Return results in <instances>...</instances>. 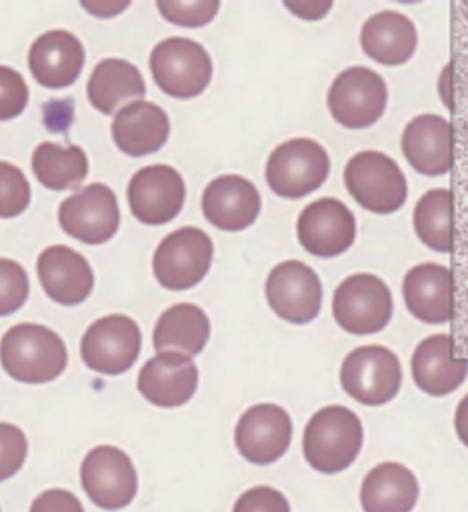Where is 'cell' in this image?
<instances>
[{
    "label": "cell",
    "mask_w": 468,
    "mask_h": 512,
    "mask_svg": "<svg viewBox=\"0 0 468 512\" xmlns=\"http://www.w3.org/2000/svg\"><path fill=\"white\" fill-rule=\"evenodd\" d=\"M0 362L14 380L46 384L68 366V350L61 337L46 326H13L0 341Z\"/></svg>",
    "instance_id": "obj_1"
},
{
    "label": "cell",
    "mask_w": 468,
    "mask_h": 512,
    "mask_svg": "<svg viewBox=\"0 0 468 512\" xmlns=\"http://www.w3.org/2000/svg\"><path fill=\"white\" fill-rule=\"evenodd\" d=\"M363 444L362 422L354 411L329 406L318 411L304 432V455L312 469L340 473L358 458Z\"/></svg>",
    "instance_id": "obj_2"
},
{
    "label": "cell",
    "mask_w": 468,
    "mask_h": 512,
    "mask_svg": "<svg viewBox=\"0 0 468 512\" xmlns=\"http://www.w3.org/2000/svg\"><path fill=\"white\" fill-rule=\"evenodd\" d=\"M345 185L352 198L375 214H392L406 203L408 185L399 165L378 151H363L348 162Z\"/></svg>",
    "instance_id": "obj_3"
},
{
    "label": "cell",
    "mask_w": 468,
    "mask_h": 512,
    "mask_svg": "<svg viewBox=\"0 0 468 512\" xmlns=\"http://www.w3.org/2000/svg\"><path fill=\"white\" fill-rule=\"evenodd\" d=\"M152 77L166 95L177 99L202 95L213 77V62L202 44L185 37H170L154 48Z\"/></svg>",
    "instance_id": "obj_4"
},
{
    "label": "cell",
    "mask_w": 468,
    "mask_h": 512,
    "mask_svg": "<svg viewBox=\"0 0 468 512\" xmlns=\"http://www.w3.org/2000/svg\"><path fill=\"white\" fill-rule=\"evenodd\" d=\"M329 172V155L321 144L310 139H293L270 155L266 180L274 194L299 199L317 191Z\"/></svg>",
    "instance_id": "obj_5"
},
{
    "label": "cell",
    "mask_w": 468,
    "mask_h": 512,
    "mask_svg": "<svg viewBox=\"0 0 468 512\" xmlns=\"http://www.w3.org/2000/svg\"><path fill=\"white\" fill-rule=\"evenodd\" d=\"M403 373L395 352L382 345L352 351L341 367V385L364 406H382L400 391Z\"/></svg>",
    "instance_id": "obj_6"
},
{
    "label": "cell",
    "mask_w": 468,
    "mask_h": 512,
    "mask_svg": "<svg viewBox=\"0 0 468 512\" xmlns=\"http://www.w3.org/2000/svg\"><path fill=\"white\" fill-rule=\"evenodd\" d=\"M393 299L388 285L373 274H355L334 292L333 315L352 335H373L389 324Z\"/></svg>",
    "instance_id": "obj_7"
},
{
    "label": "cell",
    "mask_w": 468,
    "mask_h": 512,
    "mask_svg": "<svg viewBox=\"0 0 468 512\" xmlns=\"http://www.w3.org/2000/svg\"><path fill=\"white\" fill-rule=\"evenodd\" d=\"M213 241L198 228H181L163 239L154 255L158 283L170 291L198 285L213 262Z\"/></svg>",
    "instance_id": "obj_8"
},
{
    "label": "cell",
    "mask_w": 468,
    "mask_h": 512,
    "mask_svg": "<svg viewBox=\"0 0 468 512\" xmlns=\"http://www.w3.org/2000/svg\"><path fill=\"white\" fill-rule=\"evenodd\" d=\"M388 88L380 74L355 66L338 74L328 95L334 120L348 129H364L385 113Z\"/></svg>",
    "instance_id": "obj_9"
},
{
    "label": "cell",
    "mask_w": 468,
    "mask_h": 512,
    "mask_svg": "<svg viewBox=\"0 0 468 512\" xmlns=\"http://www.w3.org/2000/svg\"><path fill=\"white\" fill-rule=\"evenodd\" d=\"M141 350V332L132 318L109 315L98 319L81 340L85 365L106 376H118L135 365Z\"/></svg>",
    "instance_id": "obj_10"
},
{
    "label": "cell",
    "mask_w": 468,
    "mask_h": 512,
    "mask_svg": "<svg viewBox=\"0 0 468 512\" xmlns=\"http://www.w3.org/2000/svg\"><path fill=\"white\" fill-rule=\"evenodd\" d=\"M81 484L96 506L109 511L121 510L136 497V469L120 448L100 445L85 456Z\"/></svg>",
    "instance_id": "obj_11"
},
{
    "label": "cell",
    "mask_w": 468,
    "mask_h": 512,
    "mask_svg": "<svg viewBox=\"0 0 468 512\" xmlns=\"http://www.w3.org/2000/svg\"><path fill=\"white\" fill-rule=\"evenodd\" d=\"M62 229L89 246L113 239L120 228L117 196L104 184H92L62 202L58 213Z\"/></svg>",
    "instance_id": "obj_12"
},
{
    "label": "cell",
    "mask_w": 468,
    "mask_h": 512,
    "mask_svg": "<svg viewBox=\"0 0 468 512\" xmlns=\"http://www.w3.org/2000/svg\"><path fill=\"white\" fill-rule=\"evenodd\" d=\"M266 296L278 317L303 325L317 318L321 310L322 284L311 267L299 261H288L271 270Z\"/></svg>",
    "instance_id": "obj_13"
},
{
    "label": "cell",
    "mask_w": 468,
    "mask_h": 512,
    "mask_svg": "<svg viewBox=\"0 0 468 512\" xmlns=\"http://www.w3.org/2000/svg\"><path fill=\"white\" fill-rule=\"evenodd\" d=\"M128 200L137 220L146 225H165L184 206L185 183L172 166H147L130 180Z\"/></svg>",
    "instance_id": "obj_14"
},
{
    "label": "cell",
    "mask_w": 468,
    "mask_h": 512,
    "mask_svg": "<svg viewBox=\"0 0 468 512\" xmlns=\"http://www.w3.org/2000/svg\"><path fill=\"white\" fill-rule=\"evenodd\" d=\"M292 421L276 404H258L245 411L237 424V450L248 462L269 465L288 451L292 440Z\"/></svg>",
    "instance_id": "obj_15"
},
{
    "label": "cell",
    "mask_w": 468,
    "mask_h": 512,
    "mask_svg": "<svg viewBox=\"0 0 468 512\" xmlns=\"http://www.w3.org/2000/svg\"><path fill=\"white\" fill-rule=\"evenodd\" d=\"M297 236L304 250L321 258L343 254L354 244L356 221L352 211L333 198L311 203L297 221Z\"/></svg>",
    "instance_id": "obj_16"
},
{
    "label": "cell",
    "mask_w": 468,
    "mask_h": 512,
    "mask_svg": "<svg viewBox=\"0 0 468 512\" xmlns=\"http://www.w3.org/2000/svg\"><path fill=\"white\" fill-rule=\"evenodd\" d=\"M401 150L416 172L444 176L453 166L451 122L441 115H419L404 129Z\"/></svg>",
    "instance_id": "obj_17"
},
{
    "label": "cell",
    "mask_w": 468,
    "mask_h": 512,
    "mask_svg": "<svg viewBox=\"0 0 468 512\" xmlns=\"http://www.w3.org/2000/svg\"><path fill=\"white\" fill-rule=\"evenodd\" d=\"M262 200L258 189L241 176L215 178L204 189L202 209L204 217L215 228L239 232L251 226L258 218Z\"/></svg>",
    "instance_id": "obj_18"
},
{
    "label": "cell",
    "mask_w": 468,
    "mask_h": 512,
    "mask_svg": "<svg viewBox=\"0 0 468 512\" xmlns=\"http://www.w3.org/2000/svg\"><path fill=\"white\" fill-rule=\"evenodd\" d=\"M199 371L192 358L161 352L140 371L137 387L148 402L158 407L182 406L198 389Z\"/></svg>",
    "instance_id": "obj_19"
},
{
    "label": "cell",
    "mask_w": 468,
    "mask_h": 512,
    "mask_svg": "<svg viewBox=\"0 0 468 512\" xmlns=\"http://www.w3.org/2000/svg\"><path fill=\"white\" fill-rule=\"evenodd\" d=\"M37 274L47 295L63 306L83 303L95 285L87 259L65 246L46 248L37 259Z\"/></svg>",
    "instance_id": "obj_20"
},
{
    "label": "cell",
    "mask_w": 468,
    "mask_h": 512,
    "mask_svg": "<svg viewBox=\"0 0 468 512\" xmlns=\"http://www.w3.org/2000/svg\"><path fill=\"white\" fill-rule=\"evenodd\" d=\"M84 62L83 44L68 31L44 33L29 51V69L46 88L61 89L76 83Z\"/></svg>",
    "instance_id": "obj_21"
},
{
    "label": "cell",
    "mask_w": 468,
    "mask_h": 512,
    "mask_svg": "<svg viewBox=\"0 0 468 512\" xmlns=\"http://www.w3.org/2000/svg\"><path fill=\"white\" fill-rule=\"evenodd\" d=\"M407 309L426 324H447L453 317V273L437 263L415 266L404 278Z\"/></svg>",
    "instance_id": "obj_22"
},
{
    "label": "cell",
    "mask_w": 468,
    "mask_h": 512,
    "mask_svg": "<svg viewBox=\"0 0 468 512\" xmlns=\"http://www.w3.org/2000/svg\"><path fill=\"white\" fill-rule=\"evenodd\" d=\"M412 377L427 395L447 396L463 384L468 374V361L453 358L451 335L427 337L416 347L411 362Z\"/></svg>",
    "instance_id": "obj_23"
},
{
    "label": "cell",
    "mask_w": 468,
    "mask_h": 512,
    "mask_svg": "<svg viewBox=\"0 0 468 512\" xmlns=\"http://www.w3.org/2000/svg\"><path fill=\"white\" fill-rule=\"evenodd\" d=\"M113 139L130 157L154 154L169 139L170 122L166 111L146 100H135L115 115Z\"/></svg>",
    "instance_id": "obj_24"
},
{
    "label": "cell",
    "mask_w": 468,
    "mask_h": 512,
    "mask_svg": "<svg viewBox=\"0 0 468 512\" xmlns=\"http://www.w3.org/2000/svg\"><path fill=\"white\" fill-rule=\"evenodd\" d=\"M364 53L386 66L403 65L415 54L418 35L414 22L397 11L385 10L369 18L360 33Z\"/></svg>",
    "instance_id": "obj_25"
},
{
    "label": "cell",
    "mask_w": 468,
    "mask_h": 512,
    "mask_svg": "<svg viewBox=\"0 0 468 512\" xmlns=\"http://www.w3.org/2000/svg\"><path fill=\"white\" fill-rule=\"evenodd\" d=\"M419 497L414 473L400 463H382L364 478L360 502L364 512H411Z\"/></svg>",
    "instance_id": "obj_26"
},
{
    "label": "cell",
    "mask_w": 468,
    "mask_h": 512,
    "mask_svg": "<svg viewBox=\"0 0 468 512\" xmlns=\"http://www.w3.org/2000/svg\"><path fill=\"white\" fill-rule=\"evenodd\" d=\"M210 339V321L195 304L181 303L170 307L158 319L154 330L156 351L173 352L193 358Z\"/></svg>",
    "instance_id": "obj_27"
},
{
    "label": "cell",
    "mask_w": 468,
    "mask_h": 512,
    "mask_svg": "<svg viewBox=\"0 0 468 512\" xmlns=\"http://www.w3.org/2000/svg\"><path fill=\"white\" fill-rule=\"evenodd\" d=\"M88 99L100 113L111 115L124 103L146 95L140 70L124 59H104L88 81Z\"/></svg>",
    "instance_id": "obj_28"
},
{
    "label": "cell",
    "mask_w": 468,
    "mask_h": 512,
    "mask_svg": "<svg viewBox=\"0 0 468 512\" xmlns=\"http://www.w3.org/2000/svg\"><path fill=\"white\" fill-rule=\"evenodd\" d=\"M37 180L52 191L77 188L88 174V159L83 148H63L57 143H42L32 157Z\"/></svg>",
    "instance_id": "obj_29"
},
{
    "label": "cell",
    "mask_w": 468,
    "mask_h": 512,
    "mask_svg": "<svg viewBox=\"0 0 468 512\" xmlns=\"http://www.w3.org/2000/svg\"><path fill=\"white\" fill-rule=\"evenodd\" d=\"M453 194L451 189H432L419 199L414 211L416 235L430 250H453Z\"/></svg>",
    "instance_id": "obj_30"
},
{
    "label": "cell",
    "mask_w": 468,
    "mask_h": 512,
    "mask_svg": "<svg viewBox=\"0 0 468 512\" xmlns=\"http://www.w3.org/2000/svg\"><path fill=\"white\" fill-rule=\"evenodd\" d=\"M31 202V185L17 166L0 162V218L18 217Z\"/></svg>",
    "instance_id": "obj_31"
},
{
    "label": "cell",
    "mask_w": 468,
    "mask_h": 512,
    "mask_svg": "<svg viewBox=\"0 0 468 512\" xmlns=\"http://www.w3.org/2000/svg\"><path fill=\"white\" fill-rule=\"evenodd\" d=\"M29 296V277L20 263L0 259V317L16 313Z\"/></svg>",
    "instance_id": "obj_32"
},
{
    "label": "cell",
    "mask_w": 468,
    "mask_h": 512,
    "mask_svg": "<svg viewBox=\"0 0 468 512\" xmlns=\"http://www.w3.org/2000/svg\"><path fill=\"white\" fill-rule=\"evenodd\" d=\"M28 455V440L18 426L0 422V482L16 476Z\"/></svg>",
    "instance_id": "obj_33"
},
{
    "label": "cell",
    "mask_w": 468,
    "mask_h": 512,
    "mask_svg": "<svg viewBox=\"0 0 468 512\" xmlns=\"http://www.w3.org/2000/svg\"><path fill=\"white\" fill-rule=\"evenodd\" d=\"M156 7L173 24L185 28H200L217 16L219 2H158Z\"/></svg>",
    "instance_id": "obj_34"
},
{
    "label": "cell",
    "mask_w": 468,
    "mask_h": 512,
    "mask_svg": "<svg viewBox=\"0 0 468 512\" xmlns=\"http://www.w3.org/2000/svg\"><path fill=\"white\" fill-rule=\"evenodd\" d=\"M28 100L29 89L24 77L14 69L0 66V121L21 115Z\"/></svg>",
    "instance_id": "obj_35"
},
{
    "label": "cell",
    "mask_w": 468,
    "mask_h": 512,
    "mask_svg": "<svg viewBox=\"0 0 468 512\" xmlns=\"http://www.w3.org/2000/svg\"><path fill=\"white\" fill-rule=\"evenodd\" d=\"M233 512H291V507L281 492L270 486H256L239 497Z\"/></svg>",
    "instance_id": "obj_36"
},
{
    "label": "cell",
    "mask_w": 468,
    "mask_h": 512,
    "mask_svg": "<svg viewBox=\"0 0 468 512\" xmlns=\"http://www.w3.org/2000/svg\"><path fill=\"white\" fill-rule=\"evenodd\" d=\"M29 512H85L83 504L72 492L50 489L36 497Z\"/></svg>",
    "instance_id": "obj_37"
},
{
    "label": "cell",
    "mask_w": 468,
    "mask_h": 512,
    "mask_svg": "<svg viewBox=\"0 0 468 512\" xmlns=\"http://www.w3.org/2000/svg\"><path fill=\"white\" fill-rule=\"evenodd\" d=\"M73 114L72 100H51L44 106V124L50 132H66L73 122Z\"/></svg>",
    "instance_id": "obj_38"
},
{
    "label": "cell",
    "mask_w": 468,
    "mask_h": 512,
    "mask_svg": "<svg viewBox=\"0 0 468 512\" xmlns=\"http://www.w3.org/2000/svg\"><path fill=\"white\" fill-rule=\"evenodd\" d=\"M285 6L304 20H319L333 6L332 2H285Z\"/></svg>",
    "instance_id": "obj_39"
},
{
    "label": "cell",
    "mask_w": 468,
    "mask_h": 512,
    "mask_svg": "<svg viewBox=\"0 0 468 512\" xmlns=\"http://www.w3.org/2000/svg\"><path fill=\"white\" fill-rule=\"evenodd\" d=\"M81 5L94 16L111 17L124 11L129 6V2H83Z\"/></svg>",
    "instance_id": "obj_40"
},
{
    "label": "cell",
    "mask_w": 468,
    "mask_h": 512,
    "mask_svg": "<svg viewBox=\"0 0 468 512\" xmlns=\"http://www.w3.org/2000/svg\"><path fill=\"white\" fill-rule=\"evenodd\" d=\"M455 428L460 441L468 448V395L459 403L456 410Z\"/></svg>",
    "instance_id": "obj_41"
}]
</instances>
